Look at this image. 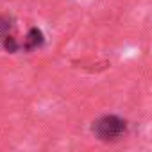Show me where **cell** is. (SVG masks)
<instances>
[{"label":"cell","instance_id":"cell-1","mask_svg":"<svg viewBox=\"0 0 152 152\" xmlns=\"http://www.w3.org/2000/svg\"><path fill=\"white\" fill-rule=\"evenodd\" d=\"M91 132L100 141H118L127 132V122L118 115H104L93 122Z\"/></svg>","mask_w":152,"mask_h":152},{"label":"cell","instance_id":"cell-3","mask_svg":"<svg viewBox=\"0 0 152 152\" xmlns=\"http://www.w3.org/2000/svg\"><path fill=\"white\" fill-rule=\"evenodd\" d=\"M2 45H4L6 52H9V54H15V52H18V50L22 48V43H20L15 36H11V34L2 39Z\"/></svg>","mask_w":152,"mask_h":152},{"label":"cell","instance_id":"cell-2","mask_svg":"<svg viewBox=\"0 0 152 152\" xmlns=\"http://www.w3.org/2000/svg\"><path fill=\"white\" fill-rule=\"evenodd\" d=\"M43 43H45V36H43L41 29H38V27H31L29 32H27L25 38H23L22 48L27 50V52H31V50H38V48H41Z\"/></svg>","mask_w":152,"mask_h":152}]
</instances>
